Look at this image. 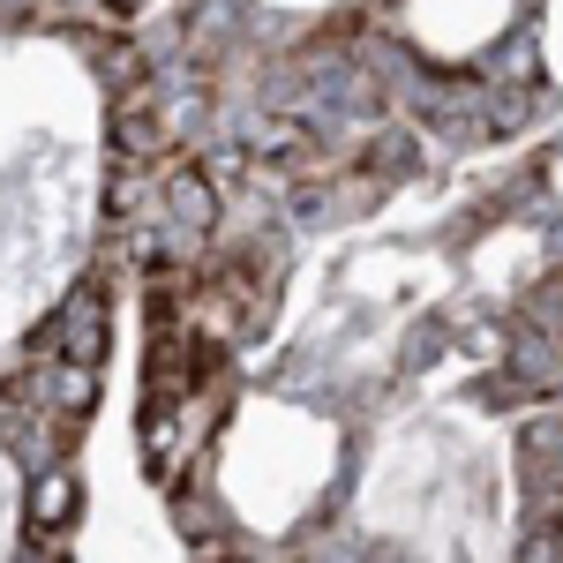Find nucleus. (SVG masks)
Returning a JSON list of instances; mask_svg holds the SVG:
<instances>
[{
    "instance_id": "f257e3e1",
    "label": "nucleus",
    "mask_w": 563,
    "mask_h": 563,
    "mask_svg": "<svg viewBox=\"0 0 563 563\" xmlns=\"http://www.w3.org/2000/svg\"><path fill=\"white\" fill-rule=\"evenodd\" d=\"M68 511H76V474H60V466H53V474L38 481V504H31V519H38V526H68Z\"/></svg>"
},
{
    "instance_id": "f03ea898",
    "label": "nucleus",
    "mask_w": 563,
    "mask_h": 563,
    "mask_svg": "<svg viewBox=\"0 0 563 563\" xmlns=\"http://www.w3.org/2000/svg\"><path fill=\"white\" fill-rule=\"evenodd\" d=\"M174 211L188 218V225H203V218H211V188L196 174H174Z\"/></svg>"
}]
</instances>
